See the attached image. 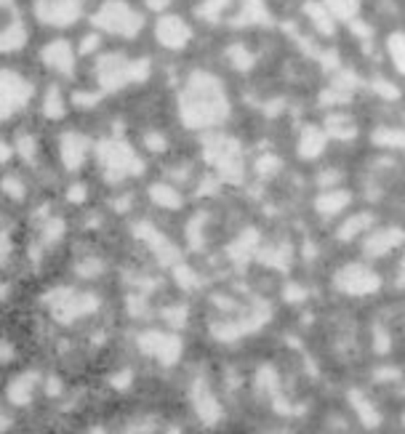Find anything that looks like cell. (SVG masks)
Segmentation results:
<instances>
[]
</instances>
